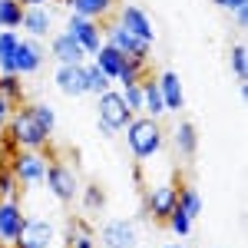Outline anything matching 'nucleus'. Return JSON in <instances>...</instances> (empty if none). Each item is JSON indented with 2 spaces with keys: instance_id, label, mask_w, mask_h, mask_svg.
<instances>
[{
  "instance_id": "0eeeda50",
  "label": "nucleus",
  "mask_w": 248,
  "mask_h": 248,
  "mask_svg": "<svg viewBox=\"0 0 248 248\" xmlns=\"http://www.w3.org/2000/svg\"><path fill=\"white\" fill-rule=\"evenodd\" d=\"M116 23L126 30V33H133L136 40H142V43H155V27H153V17L139 7V3H123L119 10H116Z\"/></svg>"
},
{
  "instance_id": "a211bd4d",
  "label": "nucleus",
  "mask_w": 248,
  "mask_h": 248,
  "mask_svg": "<svg viewBox=\"0 0 248 248\" xmlns=\"http://www.w3.org/2000/svg\"><path fill=\"white\" fill-rule=\"evenodd\" d=\"M50 50H46V57H53L57 63H86V53H83V46H79L77 40L70 37L66 30H60V33H50Z\"/></svg>"
},
{
  "instance_id": "f704fd0d",
  "label": "nucleus",
  "mask_w": 248,
  "mask_h": 248,
  "mask_svg": "<svg viewBox=\"0 0 248 248\" xmlns=\"http://www.w3.org/2000/svg\"><path fill=\"white\" fill-rule=\"evenodd\" d=\"M232 14H235V27L245 30V27H248V3H245V7H235Z\"/></svg>"
},
{
  "instance_id": "2f4dec72",
  "label": "nucleus",
  "mask_w": 248,
  "mask_h": 248,
  "mask_svg": "<svg viewBox=\"0 0 248 248\" xmlns=\"http://www.w3.org/2000/svg\"><path fill=\"white\" fill-rule=\"evenodd\" d=\"M119 93H123V103L129 106V113H133V116H142V86H139V83L119 86Z\"/></svg>"
},
{
  "instance_id": "e433bc0d",
  "label": "nucleus",
  "mask_w": 248,
  "mask_h": 248,
  "mask_svg": "<svg viewBox=\"0 0 248 248\" xmlns=\"http://www.w3.org/2000/svg\"><path fill=\"white\" fill-rule=\"evenodd\" d=\"M96 133H99V136H103V139H113V129H109V126H106V123H96Z\"/></svg>"
},
{
  "instance_id": "cd10ccee",
  "label": "nucleus",
  "mask_w": 248,
  "mask_h": 248,
  "mask_svg": "<svg viewBox=\"0 0 248 248\" xmlns=\"http://www.w3.org/2000/svg\"><path fill=\"white\" fill-rule=\"evenodd\" d=\"M79 195H83V212H103L106 209V192H103V186H83L79 189Z\"/></svg>"
},
{
  "instance_id": "412c9836",
  "label": "nucleus",
  "mask_w": 248,
  "mask_h": 248,
  "mask_svg": "<svg viewBox=\"0 0 248 248\" xmlns=\"http://www.w3.org/2000/svg\"><path fill=\"white\" fill-rule=\"evenodd\" d=\"M93 63L106 73V77L113 79V86H116V77H119V70H123V63H126V57L119 53V50H113L109 43H103L99 50L93 53Z\"/></svg>"
},
{
  "instance_id": "c9c22d12",
  "label": "nucleus",
  "mask_w": 248,
  "mask_h": 248,
  "mask_svg": "<svg viewBox=\"0 0 248 248\" xmlns=\"http://www.w3.org/2000/svg\"><path fill=\"white\" fill-rule=\"evenodd\" d=\"M66 248H96V242H93V235H77Z\"/></svg>"
},
{
  "instance_id": "6e6552de",
  "label": "nucleus",
  "mask_w": 248,
  "mask_h": 248,
  "mask_svg": "<svg viewBox=\"0 0 248 248\" xmlns=\"http://www.w3.org/2000/svg\"><path fill=\"white\" fill-rule=\"evenodd\" d=\"M99 245L103 248H136L139 245V229L133 218H109L99 225Z\"/></svg>"
},
{
  "instance_id": "bb28decb",
  "label": "nucleus",
  "mask_w": 248,
  "mask_h": 248,
  "mask_svg": "<svg viewBox=\"0 0 248 248\" xmlns=\"http://www.w3.org/2000/svg\"><path fill=\"white\" fill-rule=\"evenodd\" d=\"M23 7L17 0H0V30H20Z\"/></svg>"
},
{
  "instance_id": "f3484780",
  "label": "nucleus",
  "mask_w": 248,
  "mask_h": 248,
  "mask_svg": "<svg viewBox=\"0 0 248 248\" xmlns=\"http://www.w3.org/2000/svg\"><path fill=\"white\" fill-rule=\"evenodd\" d=\"M155 86H159V93H162L166 113H182V109H186V90H182V79H179L175 70H162V73L155 77Z\"/></svg>"
},
{
  "instance_id": "7c9ffc66",
  "label": "nucleus",
  "mask_w": 248,
  "mask_h": 248,
  "mask_svg": "<svg viewBox=\"0 0 248 248\" xmlns=\"http://www.w3.org/2000/svg\"><path fill=\"white\" fill-rule=\"evenodd\" d=\"M146 66H149V63H139V60H126V63H123V70H119V77H116V83H119V86L139 83V79L146 77Z\"/></svg>"
},
{
  "instance_id": "6ab92c4d",
  "label": "nucleus",
  "mask_w": 248,
  "mask_h": 248,
  "mask_svg": "<svg viewBox=\"0 0 248 248\" xmlns=\"http://www.w3.org/2000/svg\"><path fill=\"white\" fill-rule=\"evenodd\" d=\"M172 146H175V153L192 159L195 149H199V133H195V126H192L189 119H182V123H175V129H172Z\"/></svg>"
},
{
  "instance_id": "f8f14e48",
  "label": "nucleus",
  "mask_w": 248,
  "mask_h": 248,
  "mask_svg": "<svg viewBox=\"0 0 248 248\" xmlns=\"http://www.w3.org/2000/svg\"><path fill=\"white\" fill-rule=\"evenodd\" d=\"M175 202H179V186L175 182H159L146 192V215L155 218V222H166L169 212L175 209Z\"/></svg>"
},
{
  "instance_id": "ddd939ff",
  "label": "nucleus",
  "mask_w": 248,
  "mask_h": 248,
  "mask_svg": "<svg viewBox=\"0 0 248 248\" xmlns=\"http://www.w3.org/2000/svg\"><path fill=\"white\" fill-rule=\"evenodd\" d=\"M53 238H57L53 222H46V218H27L20 235H17V242L10 248H53Z\"/></svg>"
},
{
  "instance_id": "5701e85b",
  "label": "nucleus",
  "mask_w": 248,
  "mask_h": 248,
  "mask_svg": "<svg viewBox=\"0 0 248 248\" xmlns=\"http://www.w3.org/2000/svg\"><path fill=\"white\" fill-rule=\"evenodd\" d=\"M83 79H86V93H93V96L106 93V90L113 86V79L106 77L96 63H83Z\"/></svg>"
},
{
  "instance_id": "f03ea898",
  "label": "nucleus",
  "mask_w": 248,
  "mask_h": 248,
  "mask_svg": "<svg viewBox=\"0 0 248 248\" xmlns=\"http://www.w3.org/2000/svg\"><path fill=\"white\" fill-rule=\"evenodd\" d=\"M3 136H7V146H14V149H46L53 133H46L37 123V116L30 113V106L20 103V106H14V113L7 119Z\"/></svg>"
},
{
  "instance_id": "c85d7f7f",
  "label": "nucleus",
  "mask_w": 248,
  "mask_h": 248,
  "mask_svg": "<svg viewBox=\"0 0 248 248\" xmlns=\"http://www.w3.org/2000/svg\"><path fill=\"white\" fill-rule=\"evenodd\" d=\"M229 63H232L235 79L245 83V77H248V50H245V43H235V46L229 50Z\"/></svg>"
},
{
  "instance_id": "20e7f679",
  "label": "nucleus",
  "mask_w": 248,
  "mask_h": 248,
  "mask_svg": "<svg viewBox=\"0 0 248 248\" xmlns=\"http://www.w3.org/2000/svg\"><path fill=\"white\" fill-rule=\"evenodd\" d=\"M129 119H133V113H129V106L123 103V93H119L116 86H109L106 93L96 96V123H106L113 133H123V129L129 126Z\"/></svg>"
},
{
  "instance_id": "b1692460",
  "label": "nucleus",
  "mask_w": 248,
  "mask_h": 248,
  "mask_svg": "<svg viewBox=\"0 0 248 248\" xmlns=\"http://www.w3.org/2000/svg\"><path fill=\"white\" fill-rule=\"evenodd\" d=\"M175 205H179V209L195 222V218L202 215V195H199L195 186H179V202H175Z\"/></svg>"
},
{
  "instance_id": "dca6fc26",
  "label": "nucleus",
  "mask_w": 248,
  "mask_h": 248,
  "mask_svg": "<svg viewBox=\"0 0 248 248\" xmlns=\"http://www.w3.org/2000/svg\"><path fill=\"white\" fill-rule=\"evenodd\" d=\"M23 222H27V215H23L17 199H0V245H14Z\"/></svg>"
},
{
  "instance_id": "ea45409f",
  "label": "nucleus",
  "mask_w": 248,
  "mask_h": 248,
  "mask_svg": "<svg viewBox=\"0 0 248 248\" xmlns=\"http://www.w3.org/2000/svg\"><path fill=\"white\" fill-rule=\"evenodd\" d=\"M162 248H186V245H179V242H169V245H162Z\"/></svg>"
},
{
  "instance_id": "9d476101",
  "label": "nucleus",
  "mask_w": 248,
  "mask_h": 248,
  "mask_svg": "<svg viewBox=\"0 0 248 248\" xmlns=\"http://www.w3.org/2000/svg\"><path fill=\"white\" fill-rule=\"evenodd\" d=\"M46 63V50L40 40H30V37H20L17 43V53H14V73L17 77H33L43 70Z\"/></svg>"
},
{
  "instance_id": "4be33fe9",
  "label": "nucleus",
  "mask_w": 248,
  "mask_h": 248,
  "mask_svg": "<svg viewBox=\"0 0 248 248\" xmlns=\"http://www.w3.org/2000/svg\"><path fill=\"white\" fill-rule=\"evenodd\" d=\"M17 43H20V30H0V73H14Z\"/></svg>"
},
{
  "instance_id": "1a4fd4ad",
  "label": "nucleus",
  "mask_w": 248,
  "mask_h": 248,
  "mask_svg": "<svg viewBox=\"0 0 248 248\" xmlns=\"http://www.w3.org/2000/svg\"><path fill=\"white\" fill-rule=\"evenodd\" d=\"M63 30L83 46L86 57H93L96 50L103 46V23H96V20H86V17H79V14H70Z\"/></svg>"
},
{
  "instance_id": "9b49d317",
  "label": "nucleus",
  "mask_w": 248,
  "mask_h": 248,
  "mask_svg": "<svg viewBox=\"0 0 248 248\" xmlns=\"http://www.w3.org/2000/svg\"><path fill=\"white\" fill-rule=\"evenodd\" d=\"M53 23H57V14H53L50 3H43V7H23L20 30H23L30 40H40V43H43V40L53 33Z\"/></svg>"
},
{
  "instance_id": "a878e982",
  "label": "nucleus",
  "mask_w": 248,
  "mask_h": 248,
  "mask_svg": "<svg viewBox=\"0 0 248 248\" xmlns=\"http://www.w3.org/2000/svg\"><path fill=\"white\" fill-rule=\"evenodd\" d=\"M27 106H30V113L37 116V123L46 129V133H57V109H53V103L37 99V103H27Z\"/></svg>"
},
{
  "instance_id": "39448f33",
  "label": "nucleus",
  "mask_w": 248,
  "mask_h": 248,
  "mask_svg": "<svg viewBox=\"0 0 248 248\" xmlns=\"http://www.w3.org/2000/svg\"><path fill=\"white\" fill-rule=\"evenodd\" d=\"M103 43H109L113 50H119L126 60H139V63H149L153 57V43H142V40H136L133 33H126L116 20L109 23H103Z\"/></svg>"
},
{
  "instance_id": "393cba45",
  "label": "nucleus",
  "mask_w": 248,
  "mask_h": 248,
  "mask_svg": "<svg viewBox=\"0 0 248 248\" xmlns=\"http://www.w3.org/2000/svg\"><path fill=\"white\" fill-rule=\"evenodd\" d=\"M0 96H7L14 106L27 103V90H23V79L17 73H0Z\"/></svg>"
},
{
  "instance_id": "aec40b11",
  "label": "nucleus",
  "mask_w": 248,
  "mask_h": 248,
  "mask_svg": "<svg viewBox=\"0 0 248 248\" xmlns=\"http://www.w3.org/2000/svg\"><path fill=\"white\" fill-rule=\"evenodd\" d=\"M139 86H142V116L162 119V116H166V106H162V93H159V86H155V77H142Z\"/></svg>"
},
{
  "instance_id": "58836bf2",
  "label": "nucleus",
  "mask_w": 248,
  "mask_h": 248,
  "mask_svg": "<svg viewBox=\"0 0 248 248\" xmlns=\"http://www.w3.org/2000/svg\"><path fill=\"white\" fill-rule=\"evenodd\" d=\"M215 7H222V10H229V0H212Z\"/></svg>"
},
{
  "instance_id": "7ed1b4c3",
  "label": "nucleus",
  "mask_w": 248,
  "mask_h": 248,
  "mask_svg": "<svg viewBox=\"0 0 248 248\" xmlns=\"http://www.w3.org/2000/svg\"><path fill=\"white\" fill-rule=\"evenodd\" d=\"M46 166H50V155L43 149H10V159H7V169L27 189H33L46 179Z\"/></svg>"
},
{
  "instance_id": "c756f323",
  "label": "nucleus",
  "mask_w": 248,
  "mask_h": 248,
  "mask_svg": "<svg viewBox=\"0 0 248 248\" xmlns=\"http://www.w3.org/2000/svg\"><path fill=\"white\" fill-rule=\"evenodd\" d=\"M166 225H169L172 235H179V238H189V235H192V225H195V222H192L189 215H186V212L175 205V209L169 212V218H166Z\"/></svg>"
},
{
  "instance_id": "4c0bfd02",
  "label": "nucleus",
  "mask_w": 248,
  "mask_h": 248,
  "mask_svg": "<svg viewBox=\"0 0 248 248\" xmlns=\"http://www.w3.org/2000/svg\"><path fill=\"white\" fill-rule=\"evenodd\" d=\"M20 7H43V3H53V0H17Z\"/></svg>"
},
{
  "instance_id": "72a5a7b5",
  "label": "nucleus",
  "mask_w": 248,
  "mask_h": 248,
  "mask_svg": "<svg viewBox=\"0 0 248 248\" xmlns=\"http://www.w3.org/2000/svg\"><path fill=\"white\" fill-rule=\"evenodd\" d=\"M10 113H14V103H10L7 96H0V133H3V126H7Z\"/></svg>"
},
{
  "instance_id": "f257e3e1",
  "label": "nucleus",
  "mask_w": 248,
  "mask_h": 248,
  "mask_svg": "<svg viewBox=\"0 0 248 248\" xmlns=\"http://www.w3.org/2000/svg\"><path fill=\"white\" fill-rule=\"evenodd\" d=\"M123 133H126V146L136 162H149L166 149V129L153 116H133Z\"/></svg>"
},
{
  "instance_id": "423d86ee",
  "label": "nucleus",
  "mask_w": 248,
  "mask_h": 248,
  "mask_svg": "<svg viewBox=\"0 0 248 248\" xmlns=\"http://www.w3.org/2000/svg\"><path fill=\"white\" fill-rule=\"evenodd\" d=\"M46 189H50V195L57 199V202H63V205H70V202H77L79 199V179L77 172L70 169L66 162H53L50 159V166H46Z\"/></svg>"
},
{
  "instance_id": "473e14b6",
  "label": "nucleus",
  "mask_w": 248,
  "mask_h": 248,
  "mask_svg": "<svg viewBox=\"0 0 248 248\" xmlns=\"http://www.w3.org/2000/svg\"><path fill=\"white\" fill-rule=\"evenodd\" d=\"M14 195H17V179H14V172L3 162L0 166V199H14Z\"/></svg>"
},
{
  "instance_id": "4468645a",
  "label": "nucleus",
  "mask_w": 248,
  "mask_h": 248,
  "mask_svg": "<svg viewBox=\"0 0 248 248\" xmlns=\"http://www.w3.org/2000/svg\"><path fill=\"white\" fill-rule=\"evenodd\" d=\"M53 86H57V93L70 96V99H77V96H86L83 63H57V70H53Z\"/></svg>"
},
{
  "instance_id": "2eb2a0df",
  "label": "nucleus",
  "mask_w": 248,
  "mask_h": 248,
  "mask_svg": "<svg viewBox=\"0 0 248 248\" xmlns=\"http://www.w3.org/2000/svg\"><path fill=\"white\" fill-rule=\"evenodd\" d=\"M70 14H79L86 20H96V23H109L119 10V0H60Z\"/></svg>"
}]
</instances>
